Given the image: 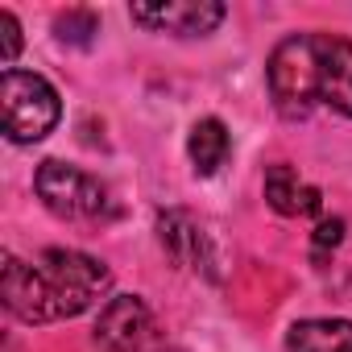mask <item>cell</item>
Listing matches in <instances>:
<instances>
[{
	"label": "cell",
	"instance_id": "6da1fadb",
	"mask_svg": "<svg viewBox=\"0 0 352 352\" xmlns=\"http://www.w3.org/2000/svg\"><path fill=\"white\" fill-rule=\"evenodd\" d=\"M265 87L282 120L331 108L352 120V42L340 34H290L265 58Z\"/></svg>",
	"mask_w": 352,
	"mask_h": 352
},
{
	"label": "cell",
	"instance_id": "7a4b0ae2",
	"mask_svg": "<svg viewBox=\"0 0 352 352\" xmlns=\"http://www.w3.org/2000/svg\"><path fill=\"white\" fill-rule=\"evenodd\" d=\"M112 286V274L100 257L83 249H42L34 261L5 257L0 298L21 323H58L91 311Z\"/></svg>",
	"mask_w": 352,
	"mask_h": 352
},
{
	"label": "cell",
	"instance_id": "3957f363",
	"mask_svg": "<svg viewBox=\"0 0 352 352\" xmlns=\"http://www.w3.org/2000/svg\"><path fill=\"white\" fill-rule=\"evenodd\" d=\"M34 191L46 204V212H54L58 220H75V224H112L120 220V204L108 191V183H100L96 174L46 157L34 170Z\"/></svg>",
	"mask_w": 352,
	"mask_h": 352
},
{
	"label": "cell",
	"instance_id": "277c9868",
	"mask_svg": "<svg viewBox=\"0 0 352 352\" xmlns=\"http://www.w3.org/2000/svg\"><path fill=\"white\" fill-rule=\"evenodd\" d=\"M0 116H5V137L13 145H34L50 137L63 120V100L46 75L9 67L0 79Z\"/></svg>",
	"mask_w": 352,
	"mask_h": 352
},
{
	"label": "cell",
	"instance_id": "5b68a950",
	"mask_svg": "<svg viewBox=\"0 0 352 352\" xmlns=\"http://www.w3.org/2000/svg\"><path fill=\"white\" fill-rule=\"evenodd\" d=\"M133 25L149 34H170V38H208L224 25L228 9L216 0H157V5H133L129 9Z\"/></svg>",
	"mask_w": 352,
	"mask_h": 352
},
{
	"label": "cell",
	"instance_id": "8992f818",
	"mask_svg": "<svg viewBox=\"0 0 352 352\" xmlns=\"http://www.w3.org/2000/svg\"><path fill=\"white\" fill-rule=\"evenodd\" d=\"M153 315L141 294H116L100 307L96 319V344L104 352H149L153 344Z\"/></svg>",
	"mask_w": 352,
	"mask_h": 352
},
{
	"label": "cell",
	"instance_id": "52a82bcc",
	"mask_svg": "<svg viewBox=\"0 0 352 352\" xmlns=\"http://www.w3.org/2000/svg\"><path fill=\"white\" fill-rule=\"evenodd\" d=\"M157 241H162V249H166V257L174 265L195 270V274H208L216 282V249H212V236L204 232L199 220H191L179 208L157 212Z\"/></svg>",
	"mask_w": 352,
	"mask_h": 352
},
{
	"label": "cell",
	"instance_id": "ba28073f",
	"mask_svg": "<svg viewBox=\"0 0 352 352\" xmlns=\"http://www.w3.org/2000/svg\"><path fill=\"white\" fill-rule=\"evenodd\" d=\"M261 187H265V204H270L278 216H319V212H323V195H319V187L302 183V179H298V170L286 166V162L265 166Z\"/></svg>",
	"mask_w": 352,
	"mask_h": 352
},
{
	"label": "cell",
	"instance_id": "9c48e42d",
	"mask_svg": "<svg viewBox=\"0 0 352 352\" xmlns=\"http://www.w3.org/2000/svg\"><path fill=\"white\" fill-rule=\"evenodd\" d=\"M286 352H352V319L311 315L286 327Z\"/></svg>",
	"mask_w": 352,
	"mask_h": 352
},
{
	"label": "cell",
	"instance_id": "30bf717a",
	"mask_svg": "<svg viewBox=\"0 0 352 352\" xmlns=\"http://www.w3.org/2000/svg\"><path fill=\"white\" fill-rule=\"evenodd\" d=\"M232 153V133L220 116H204L191 124L187 133V157H191V170L199 174V179H212V174H220V166L228 162Z\"/></svg>",
	"mask_w": 352,
	"mask_h": 352
},
{
	"label": "cell",
	"instance_id": "8fae6325",
	"mask_svg": "<svg viewBox=\"0 0 352 352\" xmlns=\"http://www.w3.org/2000/svg\"><path fill=\"white\" fill-rule=\"evenodd\" d=\"M54 30H58V42L87 46V42L100 34V21H96V13H87V9H71L67 17H58V21H54Z\"/></svg>",
	"mask_w": 352,
	"mask_h": 352
},
{
	"label": "cell",
	"instance_id": "7c38bea8",
	"mask_svg": "<svg viewBox=\"0 0 352 352\" xmlns=\"http://www.w3.org/2000/svg\"><path fill=\"white\" fill-rule=\"evenodd\" d=\"M340 241H344V220H340V216H336V220H319V228H315V236H311V257L323 265L327 253L340 249Z\"/></svg>",
	"mask_w": 352,
	"mask_h": 352
},
{
	"label": "cell",
	"instance_id": "4fadbf2b",
	"mask_svg": "<svg viewBox=\"0 0 352 352\" xmlns=\"http://www.w3.org/2000/svg\"><path fill=\"white\" fill-rule=\"evenodd\" d=\"M0 34H5V50H0V58L13 67L17 54H21V21H17L9 9H0Z\"/></svg>",
	"mask_w": 352,
	"mask_h": 352
}]
</instances>
